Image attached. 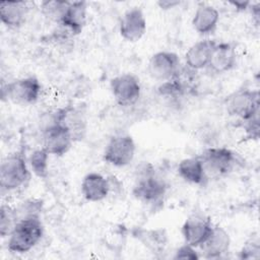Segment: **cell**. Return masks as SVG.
<instances>
[{"instance_id": "cell-1", "label": "cell", "mask_w": 260, "mask_h": 260, "mask_svg": "<svg viewBox=\"0 0 260 260\" xmlns=\"http://www.w3.org/2000/svg\"><path fill=\"white\" fill-rule=\"evenodd\" d=\"M167 192V185L160 179L149 162L141 164L136 170L133 196L143 203H157L162 200Z\"/></svg>"}, {"instance_id": "cell-2", "label": "cell", "mask_w": 260, "mask_h": 260, "mask_svg": "<svg viewBox=\"0 0 260 260\" xmlns=\"http://www.w3.org/2000/svg\"><path fill=\"white\" fill-rule=\"evenodd\" d=\"M43 235L44 226L41 217L18 220L8 236L7 249L11 253H27L41 241Z\"/></svg>"}, {"instance_id": "cell-3", "label": "cell", "mask_w": 260, "mask_h": 260, "mask_svg": "<svg viewBox=\"0 0 260 260\" xmlns=\"http://www.w3.org/2000/svg\"><path fill=\"white\" fill-rule=\"evenodd\" d=\"M30 178L28 161L22 152L8 154L0 166V187L2 192H11L23 187Z\"/></svg>"}, {"instance_id": "cell-4", "label": "cell", "mask_w": 260, "mask_h": 260, "mask_svg": "<svg viewBox=\"0 0 260 260\" xmlns=\"http://www.w3.org/2000/svg\"><path fill=\"white\" fill-rule=\"evenodd\" d=\"M259 91L246 87L232 92L224 101L228 114L242 122L259 114Z\"/></svg>"}, {"instance_id": "cell-5", "label": "cell", "mask_w": 260, "mask_h": 260, "mask_svg": "<svg viewBox=\"0 0 260 260\" xmlns=\"http://www.w3.org/2000/svg\"><path fill=\"white\" fill-rule=\"evenodd\" d=\"M199 157L207 179L219 178L230 174L237 162L235 152L222 146L206 148Z\"/></svg>"}, {"instance_id": "cell-6", "label": "cell", "mask_w": 260, "mask_h": 260, "mask_svg": "<svg viewBox=\"0 0 260 260\" xmlns=\"http://www.w3.org/2000/svg\"><path fill=\"white\" fill-rule=\"evenodd\" d=\"M42 85L35 76L14 79L2 87V98L19 106H29L38 102Z\"/></svg>"}, {"instance_id": "cell-7", "label": "cell", "mask_w": 260, "mask_h": 260, "mask_svg": "<svg viewBox=\"0 0 260 260\" xmlns=\"http://www.w3.org/2000/svg\"><path fill=\"white\" fill-rule=\"evenodd\" d=\"M135 151L136 145L132 136L119 134L113 136L107 143L103 153V159L108 165L122 168L133 160Z\"/></svg>"}, {"instance_id": "cell-8", "label": "cell", "mask_w": 260, "mask_h": 260, "mask_svg": "<svg viewBox=\"0 0 260 260\" xmlns=\"http://www.w3.org/2000/svg\"><path fill=\"white\" fill-rule=\"evenodd\" d=\"M73 142L69 130L52 117V122L43 130V148L50 155L63 156L70 150Z\"/></svg>"}, {"instance_id": "cell-9", "label": "cell", "mask_w": 260, "mask_h": 260, "mask_svg": "<svg viewBox=\"0 0 260 260\" xmlns=\"http://www.w3.org/2000/svg\"><path fill=\"white\" fill-rule=\"evenodd\" d=\"M110 88L114 100L122 107L133 106L137 103L141 94L140 81L131 73L120 74L112 78Z\"/></svg>"}, {"instance_id": "cell-10", "label": "cell", "mask_w": 260, "mask_h": 260, "mask_svg": "<svg viewBox=\"0 0 260 260\" xmlns=\"http://www.w3.org/2000/svg\"><path fill=\"white\" fill-rule=\"evenodd\" d=\"M180 58L179 56L170 51H159L154 53L147 65V71L149 75L156 80L167 81L172 79L180 70Z\"/></svg>"}, {"instance_id": "cell-11", "label": "cell", "mask_w": 260, "mask_h": 260, "mask_svg": "<svg viewBox=\"0 0 260 260\" xmlns=\"http://www.w3.org/2000/svg\"><path fill=\"white\" fill-rule=\"evenodd\" d=\"M146 18L143 11L138 7H132L124 12L119 23L121 37L130 43L140 41L146 32Z\"/></svg>"}, {"instance_id": "cell-12", "label": "cell", "mask_w": 260, "mask_h": 260, "mask_svg": "<svg viewBox=\"0 0 260 260\" xmlns=\"http://www.w3.org/2000/svg\"><path fill=\"white\" fill-rule=\"evenodd\" d=\"M53 119L69 130L74 142L84 137L86 132V118L80 107L67 106L59 109L53 115Z\"/></svg>"}, {"instance_id": "cell-13", "label": "cell", "mask_w": 260, "mask_h": 260, "mask_svg": "<svg viewBox=\"0 0 260 260\" xmlns=\"http://www.w3.org/2000/svg\"><path fill=\"white\" fill-rule=\"evenodd\" d=\"M213 224L207 218L199 215L188 217L182 225V236L186 244L199 248L208 238Z\"/></svg>"}, {"instance_id": "cell-14", "label": "cell", "mask_w": 260, "mask_h": 260, "mask_svg": "<svg viewBox=\"0 0 260 260\" xmlns=\"http://www.w3.org/2000/svg\"><path fill=\"white\" fill-rule=\"evenodd\" d=\"M237 64V51L232 43H216L207 68L216 74L231 71Z\"/></svg>"}, {"instance_id": "cell-15", "label": "cell", "mask_w": 260, "mask_h": 260, "mask_svg": "<svg viewBox=\"0 0 260 260\" xmlns=\"http://www.w3.org/2000/svg\"><path fill=\"white\" fill-rule=\"evenodd\" d=\"M87 22V5L84 1H69L58 23L73 37L81 34Z\"/></svg>"}, {"instance_id": "cell-16", "label": "cell", "mask_w": 260, "mask_h": 260, "mask_svg": "<svg viewBox=\"0 0 260 260\" xmlns=\"http://www.w3.org/2000/svg\"><path fill=\"white\" fill-rule=\"evenodd\" d=\"M110 190L109 180L100 173H88L82 179L81 194L89 202L103 201L109 195Z\"/></svg>"}, {"instance_id": "cell-17", "label": "cell", "mask_w": 260, "mask_h": 260, "mask_svg": "<svg viewBox=\"0 0 260 260\" xmlns=\"http://www.w3.org/2000/svg\"><path fill=\"white\" fill-rule=\"evenodd\" d=\"M231 247V238L229 233L219 225H213L210 235L206 241L199 247L203 256L207 259L220 258L229 252Z\"/></svg>"}, {"instance_id": "cell-18", "label": "cell", "mask_w": 260, "mask_h": 260, "mask_svg": "<svg viewBox=\"0 0 260 260\" xmlns=\"http://www.w3.org/2000/svg\"><path fill=\"white\" fill-rule=\"evenodd\" d=\"M215 44L216 42L209 39L193 44L185 54L186 67L193 71L207 68Z\"/></svg>"}, {"instance_id": "cell-19", "label": "cell", "mask_w": 260, "mask_h": 260, "mask_svg": "<svg viewBox=\"0 0 260 260\" xmlns=\"http://www.w3.org/2000/svg\"><path fill=\"white\" fill-rule=\"evenodd\" d=\"M219 21L218 10L208 4L202 3L196 8L191 23L196 32L201 36H208L214 32Z\"/></svg>"}, {"instance_id": "cell-20", "label": "cell", "mask_w": 260, "mask_h": 260, "mask_svg": "<svg viewBox=\"0 0 260 260\" xmlns=\"http://www.w3.org/2000/svg\"><path fill=\"white\" fill-rule=\"evenodd\" d=\"M131 235L153 254L164 252L168 243L167 232L162 229L134 228L131 230Z\"/></svg>"}, {"instance_id": "cell-21", "label": "cell", "mask_w": 260, "mask_h": 260, "mask_svg": "<svg viewBox=\"0 0 260 260\" xmlns=\"http://www.w3.org/2000/svg\"><path fill=\"white\" fill-rule=\"evenodd\" d=\"M27 7L22 1H3L0 3V19L8 28H18L25 22Z\"/></svg>"}, {"instance_id": "cell-22", "label": "cell", "mask_w": 260, "mask_h": 260, "mask_svg": "<svg viewBox=\"0 0 260 260\" xmlns=\"http://www.w3.org/2000/svg\"><path fill=\"white\" fill-rule=\"evenodd\" d=\"M177 171L185 182L193 185H204L208 180L199 156L182 159L178 165Z\"/></svg>"}, {"instance_id": "cell-23", "label": "cell", "mask_w": 260, "mask_h": 260, "mask_svg": "<svg viewBox=\"0 0 260 260\" xmlns=\"http://www.w3.org/2000/svg\"><path fill=\"white\" fill-rule=\"evenodd\" d=\"M49 156L45 148H39L31 152L27 161L30 172L40 179H46L49 175Z\"/></svg>"}, {"instance_id": "cell-24", "label": "cell", "mask_w": 260, "mask_h": 260, "mask_svg": "<svg viewBox=\"0 0 260 260\" xmlns=\"http://www.w3.org/2000/svg\"><path fill=\"white\" fill-rule=\"evenodd\" d=\"M127 235L128 231L124 225L116 224L106 232L104 236L105 245L114 252L121 251L126 244Z\"/></svg>"}, {"instance_id": "cell-25", "label": "cell", "mask_w": 260, "mask_h": 260, "mask_svg": "<svg viewBox=\"0 0 260 260\" xmlns=\"http://www.w3.org/2000/svg\"><path fill=\"white\" fill-rule=\"evenodd\" d=\"M43 210V201L41 199H27L14 208L16 220L25 218L41 217Z\"/></svg>"}, {"instance_id": "cell-26", "label": "cell", "mask_w": 260, "mask_h": 260, "mask_svg": "<svg viewBox=\"0 0 260 260\" xmlns=\"http://www.w3.org/2000/svg\"><path fill=\"white\" fill-rule=\"evenodd\" d=\"M68 3L69 1L64 0L43 1L41 3V11L45 17L59 23Z\"/></svg>"}, {"instance_id": "cell-27", "label": "cell", "mask_w": 260, "mask_h": 260, "mask_svg": "<svg viewBox=\"0 0 260 260\" xmlns=\"http://www.w3.org/2000/svg\"><path fill=\"white\" fill-rule=\"evenodd\" d=\"M17 222L14 208L7 204H2L0 207V235L2 238L8 237Z\"/></svg>"}, {"instance_id": "cell-28", "label": "cell", "mask_w": 260, "mask_h": 260, "mask_svg": "<svg viewBox=\"0 0 260 260\" xmlns=\"http://www.w3.org/2000/svg\"><path fill=\"white\" fill-rule=\"evenodd\" d=\"M239 257L241 259H257L260 257V245L258 239H251L242 247Z\"/></svg>"}, {"instance_id": "cell-29", "label": "cell", "mask_w": 260, "mask_h": 260, "mask_svg": "<svg viewBox=\"0 0 260 260\" xmlns=\"http://www.w3.org/2000/svg\"><path fill=\"white\" fill-rule=\"evenodd\" d=\"M244 130H245V137L250 140H257L259 137V114L255 115L254 117L250 118L249 120L243 121Z\"/></svg>"}, {"instance_id": "cell-30", "label": "cell", "mask_w": 260, "mask_h": 260, "mask_svg": "<svg viewBox=\"0 0 260 260\" xmlns=\"http://www.w3.org/2000/svg\"><path fill=\"white\" fill-rule=\"evenodd\" d=\"M199 254L196 251V248L188 245V244H184L183 246L179 247L177 249V251L175 252L174 255V259H183V260H198L199 259Z\"/></svg>"}, {"instance_id": "cell-31", "label": "cell", "mask_w": 260, "mask_h": 260, "mask_svg": "<svg viewBox=\"0 0 260 260\" xmlns=\"http://www.w3.org/2000/svg\"><path fill=\"white\" fill-rule=\"evenodd\" d=\"M251 3L250 1H243V0H236V1H230L229 4L232 5L236 11H239V12H242V11H246L250 8L251 6Z\"/></svg>"}, {"instance_id": "cell-32", "label": "cell", "mask_w": 260, "mask_h": 260, "mask_svg": "<svg viewBox=\"0 0 260 260\" xmlns=\"http://www.w3.org/2000/svg\"><path fill=\"white\" fill-rule=\"evenodd\" d=\"M180 3L181 2L178 0H159L156 2V5L162 10H169L179 6Z\"/></svg>"}]
</instances>
